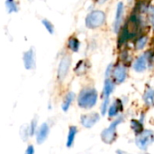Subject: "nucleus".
<instances>
[{"mask_svg":"<svg viewBox=\"0 0 154 154\" xmlns=\"http://www.w3.org/2000/svg\"><path fill=\"white\" fill-rule=\"evenodd\" d=\"M67 46L72 53H78L80 48V41L76 36H70L68 39Z\"/></svg>","mask_w":154,"mask_h":154,"instance_id":"f3484780","label":"nucleus"},{"mask_svg":"<svg viewBox=\"0 0 154 154\" xmlns=\"http://www.w3.org/2000/svg\"><path fill=\"white\" fill-rule=\"evenodd\" d=\"M50 133V127L48 125V123H43L42 124H41V126L37 129L36 131V142L38 144H42L48 138Z\"/></svg>","mask_w":154,"mask_h":154,"instance_id":"9b49d317","label":"nucleus"},{"mask_svg":"<svg viewBox=\"0 0 154 154\" xmlns=\"http://www.w3.org/2000/svg\"><path fill=\"white\" fill-rule=\"evenodd\" d=\"M107 0H96V2L97 3H98V4H103V3H106Z\"/></svg>","mask_w":154,"mask_h":154,"instance_id":"c85d7f7f","label":"nucleus"},{"mask_svg":"<svg viewBox=\"0 0 154 154\" xmlns=\"http://www.w3.org/2000/svg\"><path fill=\"white\" fill-rule=\"evenodd\" d=\"M148 40H149L148 35L143 34V35L138 36L137 39L135 40V43H134V48H135V50L141 51L143 48H145V46L148 44Z\"/></svg>","mask_w":154,"mask_h":154,"instance_id":"a211bd4d","label":"nucleus"},{"mask_svg":"<svg viewBox=\"0 0 154 154\" xmlns=\"http://www.w3.org/2000/svg\"><path fill=\"white\" fill-rule=\"evenodd\" d=\"M147 12H148V18H149L150 25H152V27L154 29V6L149 7Z\"/></svg>","mask_w":154,"mask_h":154,"instance_id":"a878e982","label":"nucleus"},{"mask_svg":"<svg viewBox=\"0 0 154 154\" xmlns=\"http://www.w3.org/2000/svg\"><path fill=\"white\" fill-rule=\"evenodd\" d=\"M106 20V15L104 11L97 9L88 14L85 19L86 27L88 29H97L105 25Z\"/></svg>","mask_w":154,"mask_h":154,"instance_id":"7ed1b4c3","label":"nucleus"},{"mask_svg":"<svg viewBox=\"0 0 154 154\" xmlns=\"http://www.w3.org/2000/svg\"><path fill=\"white\" fill-rule=\"evenodd\" d=\"M124 15H125V4L123 2H119L116 5V16L114 21V30L116 33H119L121 30V26L124 20Z\"/></svg>","mask_w":154,"mask_h":154,"instance_id":"6e6552de","label":"nucleus"},{"mask_svg":"<svg viewBox=\"0 0 154 154\" xmlns=\"http://www.w3.org/2000/svg\"><path fill=\"white\" fill-rule=\"evenodd\" d=\"M23 62L24 68L26 70H32L35 67V65H36L35 51L32 47L23 53Z\"/></svg>","mask_w":154,"mask_h":154,"instance_id":"1a4fd4ad","label":"nucleus"},{"mask_svg":"<svg viewBox=\"0 0 154 154\" xmlns=\"http://www.w3.org/2000/svg\"><path fill=\"white\" fill-rule=\"evenodd\" d=\"M35 153V150H34V147L33 145H28L27 148H26V151H25V153L24 154H34Z\"/></svg>","mask_w":154,"mask_h":154,"instance_id":"cd10ccee","label":"nucleus"},{"mask_svg":"<svg viewBox=\"0 0 154 154\" xmlns=\"http://www.w3.org/2000/svg\"><path fill=\"white\" fill-rule=\"evenodd\" d=\"M90 68V63L88 60H80L77 63L74 72L77 75H84L88 73V69Z\"/></svg>","mask_w":154,"mask_h":154,"instance_id":"2eb2a0df","label":"nucleus"},{"mask_svg":"<svg viewBox=\"0 0 154 154\" xmlns=\"http://www.w3.org/2000/svg\"><path fill=\"white\" fill-rule=\"evenodd\" d=\"M113 80L116 84H123L125 82L127 78V69L123 64H116L114 66V70L112 73Z\"/></svg>","mask_w":154,"mask_h":154,"instance_id":"0eeeda50","label":"nucleus"},{"mask_svg":"<svg viewBox=\"0 0 154 154\" xmlns=\"http://www.w3.org/2000/svg\"><path fill=\"white\" fill-rule=\"evenodd\" d=\"M124 109V103L123 102L120 100V99H116V101L113 102L112 104L109 105V108H108V111H107V113H108V116L110 118H113V117H116L119 114V113H121Z\"/></svg>","mask_w":154,"mask_h":154,"instance_id":"ddd939ff","label":"nucleus"},{"mask_svg":"<svg viewBox=\"0 0 154 154\" xmlns=\"http://www.w3.org/2000/svg\"><path fill=\"white\" fill-rule=\"evenodd\" d=\"M131 126H132V129L134 130V132L135 133L136 135H139L140 133H142L143 132V123L141 121L132 120L131 121Z\"/></svg>","mask_w":154,"mask_h":154,"instance_id":"412c9836","label":"nucleus"},{"mask_svg":"<svg viewBox=\"0 0 154 154\" xmlns=\"http://www.w3.org/2000/svg\"><path fill=\"white\" fill-rule=\"evenodd\" d=\"M37 129H38V128H37V121H36V119H33V120L31 122L30 125L28 126L29 135H30L31 137H32V136L36 133Z\"/></svg>","mask_w":154,"mask_h":154,"instance_id":"b1692460","label":"nucleus"},{"mask_svg":"<svg viewBox=\"0 0 154 154\" xmlns=\"http://www.w3.org/2000/svg\"><path fill=\"white\" fill-rule=\"evenodd\" d=\"M75 97H76V94L73 92H69L65 95V97L63 99V102H62V104H61V109H62L63 112H68L69 111V109L70 105L72 104Z\"/></svg>","mask_w":154,"mask_h":154,"instance_id":"dca6fc26","label":"nucleus"},{"mask_svg":"<svg viewBox=\"0 0 154 154\" xmlns=\"http://www.w3.org/2000/svg\"><path fill=\"white\" fill-rule=\"evenodd\" d=\"M71 66V57L68 54L64 55L59 64L58 70H57V79L59 82H63L64 79L67 77L69 68Z\"/></svg>","mask_w":154,"mask_h":154,"instance_id":"39448f33","label":"nucleus"},{"mask_svg":"<svg viewBox=\"0 0 154 154\" xmlns=\"http://www.w3.org/2000/svg\"><path fill=\"white\" fill-rule=\"evenodd\" d=\"M143 102L147 106H153L154 105V89L148 88L144 94H143Z\"/></svg>","mask_w":154,"mask_h":154,"instance_id":"6ab92c4d","label":"nucleus"},{"mask_svg":"<svg viewBox=\"0 0 154 154\" xmlns=\"http://www.w3.org/2000/svg\"><path fill=\"white\" fill-rule=\"evenodd\" d=\"M109 98H104V101H103V103L101 105V114L102 115H105L106 114L107 111H108V108H109Z\"/></svg>","mask_w":154,"mask_h":154,"instance_id":"393cba45","label":"nucleus"},{"mask_svg":"<svg viewBox=\"0 0 154 154\" xmlns=\"http://www.w3.org/2000/svg\"><path fill=\"white\" fill-rule=\"evenodd\" d=\"M153 141L154 133L150 130L143 131L142 133L137 135V139H136L137 145L143 150H145L148 147V145L151 144Z\"/></svg>","mask_w":154,"mask_h":154,"instance_id":"423d86ee","label":"nucleus"},{"mask_svg":"<svg viewBox=\"0 0 154 154\" xmlns=\"http://www.w3.org/2000/svg\"><path fill=\"white\" fill-rule=\"evenodd\" d=\"M116 88V83L113 79L106 78L104 81V87H103V96L104 98H109V96L113 93Z\"/></svg>","mask_w":154,"mask_h":154,"instance_id":"4468645a","label":"nucleus"},{"mask_svg":"<svg viewBox=\"0 0 154 154\" xmlns=\"http://www.w3.org/2000/svg\"><path fill=\"white\" fill-rule=\"evenodd\" d=\"M42 24L43 25V26L45 27V29L47 30V32L51 34H52L54 33V25L53 24L48 20V19H42Z\"/></svg>","mask_w":154,"mask_h":154,"instance_id":"5701e85b","label":"nucleus"},{"mask_svg":"<svg viewBox=\"0 0 154 154\" xmlns=\"http://www.w3.org/2000/svg\"><path fill=\"white\" fill-rule=\"evenodd\" d=\"M141 25H142V20L139 14H135V13L132 14L128 18L127 22L125 24L122 31H120L117 44H119V46L123 45L128 40L135 37L141 29Z\"/></svg>","mask_w":154,"mask_h":154,"instance_id":"f257e3e1","label":"nucleus"},{"mask_svg":"<svg viewBox=\"0 0 154 154\" xmlns=\"http://www.w3.org/2000/svg\"><path fill=\"white\" fill-rule=\"evenodd\" d=\"M124 118L123 116H119L116 120H115L108 128H106V130H104L101 133V137L102 140L106 143H112L116 138V128L117 126L123 122Z\"/></svg>","mask_w":154,"mask_h":154,"instance_id":"20e7f679","label":"nucleus"},{"mask_svg":"<svg viewBox=\"0 0 154 154\" xmlns=\"http://www.w3.org/2000/svg\"><path fill=\"white\" fill-rule=\"evenodd\" d=\"M95 1H96V0H95Z\"/></svg>","mask_w":154,"mask_h":154,"instance_id":"c756f323","label":"nucleus"},{"mask_svg":"<svg viewBox=\"0 0 154 154\" xmlns=\"http://www.w3.org/2000/svg\"><path fill=\"white\" fill-rule=\"evenodd\" d=\"M100 119V116L97 113H91L89 114H84L80 117V123L85 128L93 127Z\"/></svg>","mask_w":154,"mask_h":154,"instance_id":"9d476101","label":"nucleus"},{"mask_svg":"<svg viewBox=\"0 0 154 154\" xmlns=\"http://www.w3.org/2000/svg\"><path fill=\"white\" fill-rule=\"evenodd\" d=\"M77 133H78V128L76 126H70L69 127L68 137H67V143H66V146L68 148H70L73 145L76 135H77Z\"/></svg>","mask_w":154,"mask_h":154,"instance_id":"aec40b11","label":"nucleus"},{"mask_svg":"<svg viewBox=\"0 0 154 154\" xmlns=\"http://www.w3.org/2000/svg\"><path fill=\"white\" fill-rule=\"evenodd\" d=\"M148 66H149V62H148V59H147V56H146L145 54L138 56L135 59V61H134V63L133 64V68L136 73L144 72L147 69Z\"/></svg>","mask_w":154,"mask_h":154,"instance_id":"f8f14e48","label":"nucleus"},{"mask_svg":"<svg viewBox=\"0 0 154 154\" xmlns=\"http://www.w3.org/2000/svg\"><path fill=\"white\" fill-rule=\"evenodd\" d=\"M5 7L9 14L16 13L18 11V5L15 0H5Z\"/></svg>","mask_w":154,"mask_h":154,"instance_id":"4be33fe9","label":"nucleus"},{"mask_svg":"<svg viewBox=\"0 0 154 154\" xmlns=\"http://www.w3.org/2000/svg\"><path fill=\"white\" fill-rule=\"evenodd\" d=\"M97 91L94 87H86L78 95V105L82 109H91L97 104Z\"/></svg>","mask_w":154,"mask_h":154,"instance_id":"f03ea898","label":"nucleus"},{"mask_svg":"<svg viewBox=\"0 0 154 154\" xmlns=\"http://www.w3.org/2000/svg\"><path fill=\"white\" fill-rule=\"evenodd\" d=\"M114 64H110L107 67H106V73H105V76H106V78H109V77H111V75H112V73H113V70H114Z\"/></svg>","mask_w":154,"mask_h":154,"instance_id":"bb28decb","label":"nucleus"}]
</instances>
